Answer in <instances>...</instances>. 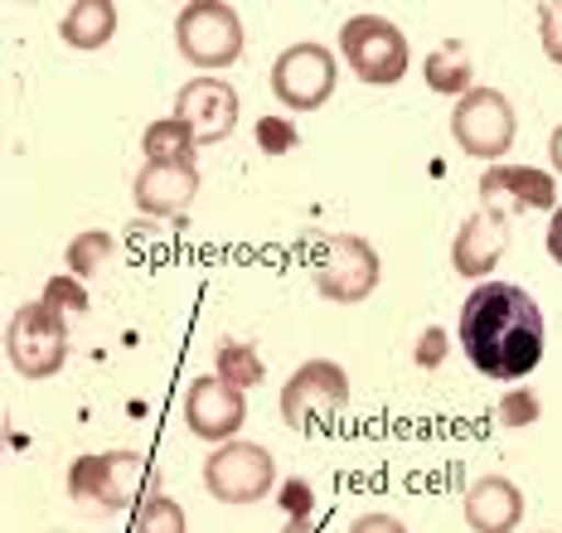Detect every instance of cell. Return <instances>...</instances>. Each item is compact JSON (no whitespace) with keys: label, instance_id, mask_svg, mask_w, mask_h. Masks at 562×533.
<instances>
[{"label":"cell","instance_id":"6da1fadb","mask_svg":"<svg viewBox=\"0 0 562 533\" xmlns=\"http://www.w3.org/2000/svg\"><path fill=\"white\" fill-rule=\"evenodd\" d=\"M456 340L485 378L514 384V378H529L543 359V310L524 286L480 282L461 306Z\"/></svg>","mask_w":562,"mask_h":533},{"label":"cell","instance_id":"7a4b0ae2","mask_svg":"<svg viewBox=\"0 0 562 533\" xmlns=\"http://www.w3.org/2000/svg\"><path fill=\"white\" fill-rule=\"evenodd\" d=\"M156 485V466L140 451H102L78 456L68 470V495L98 509H136L140 495Z\"/></svg>","mask_w":562,"mask_h":533},{"label":"cell","instance_id":"3957f363","mask_svg":"<svg viewBox=\"0 0 562 533\" xmlns=\"http://www.w3.org/2000/svg\"><path fill=\"white\" fill-rule=\"evenodd\" d=\"M5 354L20 368V378H54L68 364V320L44 300H30L10 316Z\"/></svg>","mask_w":562,"mask_h":533},{"label":"cell","instance_id":"277c9868","mask_svg":"<svg viewBox=\"0 0 562 533\" xmlns=\"http://www.w3.org/2000/svg\"><path fill=\"white\" fill-rule=\"evenodd\" d=\"M339 54H345V64L355 68V78H364V83H379L389 88L397 78L407 73V34L389 25L383 15H355L345 20V30H339Z\"/></svg>","mask_w":562,"mask_h":533},{"label":"cell","instance_id":"5b68a950","mask_svg":"<svg viewBox=\"0 0 562 533\" xmlns=\"http://www.w3.org/2000/svg\"><path fill=\"white\" fill-rule=\"evenodd\" d=\"M379 276H383V262H379V252H373V242L355 238V234L325 238L321 258H315V292L325 300H339V306L369 300Z\"/></svg>","mask_w":562,"mask_h":533},{"label":"cell","instance_id":"8992f818","mask_svg":"<svg viewBox=\"0 0 562 533\" xmlns=\"http://www.w3.org/2000/svg\"><path fill=\"white\" fill-rule=\"evenodd\" d=\"M175 44L194 68H228L243 54V25L233 15V5L199 0V5H184L180 20H175Z\"/></svg>","mask_w":562,"mask_h":533},{"label":"cell","instance_id":"52a82bcc","mask_svg":"<svg viewBox=\"0 0 562 533\" xmlns=\"http://www.w3.org/2000/svg\"><path fill=\"white\" fill-rule=\"evenodd\" d=\"M514 132H519V117H514L505 92L495 88H471L461 98V107L451 112L456 146L475 160H499L514 146Z\"/></svg>","mask_w":562,"mask_h":533},{"label":"cell","instance_id":"ba28073f","mask_svg":"<svg viewBox=\"0 0 562 533\" xmlns=\"http://www.w3.org/2000/svg\"><path fill=\"white\" fill-rule=\"evenodd\" d=\"M335 83H339V64L325 44H291L272 64V92L281 107H291V112L325 107Z\"/></svg>","mask_w":562,"mask_h":533},{"label":"cell","instance_id":"9c48e42d","mask_svg":"<svg viewBox=\"0 0 562 533\" xmlns=\"http://www.w3.org/2000/svg\"><path fill=\"white\" fill-rule=\"evenodd\" d=\"M277 480V461L267 446L257 442H224L214 456L204 461V485L214 500L224 504H252L272 490Z\"/></svg>","mask_w":562,"mask_h":533},{"label":"cell","instance_id":"30bf717a","mask_svg":"<svg viewBox=\"0 0 562 533\" xmlns=\"http://www.w3.org/2000/svg\"><path fill=\"white\" fill-rule=\"evenodd\" d=\"M349 402V374L330 359H306L281 388V422L306 432L321 417H335Z\"/></svg>","mask_w":562,"mask_h":533},{"label":"cell","instance_id":"8fae6325","mask_svg":"<svg viewBox=\"0 0 562 533\" xmlns=\"http://www.w3.org/2000/svg\"><path fill=\"white\" fill-rule=\"evenodd\" d=\"M480 204L495 218H514V214H538V208L558 204V184L553 175L533 166H495L480 180Z\"/></svg>","mask_w":562,"mask_h":533},{"label":"cell","instance_id":"7c38bea8","mask_svg":"<svg viewBox=\"0 0 562 533\" xmlns=\"http://www.w3.org/2000/svg\"><path fill=\"white\" fill-rule=\"evenodd\" d=\"M243 417H248L243 388H233L228 378H218V374L194 378L190 393H184V422H190V432L204 436V442H233Z\"/></svg>","mask_w":562,"mask_h":533},{"label":"cell","instance_id":"4fadbf2b","mask_svg":"<svg viewBox=\"0 0 562 533\" xmlns=\"http://www.w3.org/2000/svg\"><path fill=\"white\" fill-rule=\"evenodd\" d=\"M175 117L190 126L199 146H214L233 136V126H238V92L224 78H194L175 98Z\"/></svg>","mask_w":562,"mask_h":533},{"label":"cell","instance_id":"5bb4252c","mask_svg":"<svg viewBox=\"0 0 562 533\" xmlns=\"http://www.w3.org/2000/svg\"><path fill=\"white\" fill-rule=\"evenodd\" d=\"M199 194V170L194 160H146V170L132 184V200L146 214H184Z\"/></svg>","mask_w":562,"mask_h":533},{"label":"cell","instance_id":"9a60e30c","mask_svg":"<svg viewBox=\"0 0 562 533\" xmlns=\"http://www.w3.org/2000/svg\"><path fill=\"white\" fill-rule=\"evenodd\" d=\"M524 519V495L505 475H485L465 490V524L475 533H514Z\"/></svg>","mask_w":562,"mask_h":533},{"label":"cell","instance_id":"2e32d148","mask_svg":"<svg viewBox=\"0 0 562 533\" xmlns=\"http://www.w3.org/2000/svg\"><path fill=\"white\" fill-rule=\"evenodd\" d=\"M505 242H509V228L505 218L495 214H471L461 224V234L451 242V266L461 276H485L490 266L505 258Z\"/></svg>","mask_w":562,"mask_h":533},{"label":"cell","instance_id":"e0dca14e","mask_svg":"<svg viewBox=\"0 0 562 533\" xmlns=\"http://www.w3.org/2000/svg\"><path fill=\"white\" fill-rule=\"evenodd\" d=\"M58 34H64V44H74V49H102L116 34L112 0H78V5L58 20Z\"/></svg>","mask_w":562,"mask_h":533},{"label":"cell","instance_id":"ac0fdd59","mask_svg":"<svg viewBox=\"0 0 562 533\" xmlns=\"http://www.w3.org/2000/svg\"><path fill=\"white\" fill-rule=\"evenodd\" d=\"M471 78H475V68H471V54H465V44L461 39H447L441 49H431V59H427V88L431 92H447V98H456V92H471Z\"/></svg>","mask_w":562,"mask_h":533},{"label":"cell","instance_id":"d6986e66","mask_svg":"<svg viewBox=\"0 0 562 533\" xmlns=\"http://www.w3.org/2000/svg\"><path fill=\"white\" fill-rule=\"evenodd\" d=\"M194 146H199L194 132L180 117L150 122L146 136H140V150H146V160H194Z\"/></svg>","mask_w":562,"mask_h":533},{"label":"cell","instance_id":"ffe728a7","mask_svg":"<svg viewBox=\"0 0 562 533\" xmlns=\"http://www.w3.org/2000/svg\"><path fill=\"white\" fill-rule=\"evenodd\" d=\"M218 378H228L233 388H257L267 378L262 354H257L248 340H224L218 344Z\"/></svg>","mask_w":562,"mask_h":533},{"label":"cell","instance_id":"44dd1931","mask_svg":"<svg viewBox=\"0 0 562 533\" xmlns=\"http://www.w3.org/2000/svg\"><path fill=\"white\" fill-rule=\"evenodd\" d=\"M108 262H112V234H102V228L78 234L68 242V272H74L78 282H83V276H98Z\"/></svg>","mask_w":562,"mask_h":533},{"label":"cell","instance_id":"7402d4cb","mask_svg":"<svg viewBox=\"0 0 562 533\" xmlns=\"http://www.w3.org/2000/svg\"><path fill=\"white\" fill-rule=\"evenodd\" d=\"M44 306L58 310L64 320H78V316H88V292H83V282L78 276H54L49 286H44Z\"/></svg>","mask_w":562,"mask_h":533},{"label":"cell","instance_id":"603a6c76","mask_svg":"<svg viewBox=\"0 0 562 533\" xmlns=\"http://www.w3.org/2000/svg\"><path fill=\"white\" fill-rule=\"evenodd\" d=\"M136 533H184V509L166 495H150L136 514Z\"/></svg>","mask_w":562,"mask_h":533},{"label":"cell","instance_id":"cb8c5ba5","mask_svg":"<svg viewBox=\"0 0 562 533\" xmlns=\"http://www.w3.org/2000/svg\"><path fill=\"white\" fill-rule=\"evenodd\" d=\"M538 412H543V402H538L533 388H509L505 398H499V422L505 427H529V422H538Z\"/></svg>","mask_w":562,"mask_h":533},{"label":"cell","instance_id":"d4e9b609","mask_svg":"<svg viewBox=\"0 0 562 533\" xmlns=\"http://www.w3.org/2000/svg\"><path fill=\"white\" fill-rule=\"evenodd\" d=\"M257 146H262L267 156H286V150L301 146V136H296V126H291L286 117H262L257 122Z\"/></svg>","mask_w":562,"mask_h":533},{"label":"cell","instance_id":"484cf974","mask_svg":"<svg viewBox=\"0 0 562 533\" xmlns=\"http://www.w3.org/2000/svg\"><path fill=\"white\" fill-rule=\"evenodd\" d=\"M538 34H543V54L562 68V5H538Z\"/></svg>","mask_w":562,"mask_h":533},{"label":"cell","instance_id":"4316f807","mask_svg":"<svg viewBox=\"0 0 562 533\" xmlns=\"http://www.w3.org/2000/svg\"><path fill=\"white\" fill-rule=\"evenodd\" d=\"M281 509H286L291 524H311V509H315V495L306 480H286V490H281Z\"/></svg>","mask_w":562,"mask_h":533},{"label":"cell","instance_id":"83f0119b","mask_svg":"<svg viewBox=\"0 0 562 533\" xmlns=\"http://www.w3.org/2000/svg\"><path fill=\"white\" fill-rule=\"evenodd\" d=\"M441 354H447V330H422V344H417V364L422 368H437L441 364Z\"/></svg>","mask_w":562,"mask_h":533},{"label":"cell","instance_id":"f1b7e54d","mask_svg":"<svg viewBox=\"0 0 562 533\" xmlns=\"http://www.w3.org/2000/svg\"><path fill=\"white\" fill-rule=\"evenodd\" d=\"M349 533H407V524L403 519H393V514H364V519L349 524Z\"/></svg>","mask_w":562,"mask_h":533},{"label":"cell","instance_id":"f546056e","mask_svg":"<svg viewBox=\"0 0 562 533\" xmlns=\"http://www.w3.org/2000/svg\"><path fill=\"white\" fill-rule=\"evenodd\" d=\"M548 258L562 266V208L553 214V224H548Z\"/></svg>","mask_w":562,"mask_h":533},{"label":"cell","instance_id":"4dcf8cb0","mask_svg":"<svg viewBox=\"0 0 562 533\" xmlns=\"http://www.w3.org/2000/svg\"><path fill=\"white\" fill-rule=\"evenodd\" d=\"M548 156H553V166H558V175H562V126L553 132V141H548Z\"/></svg>","mask_w":562,"mask_h":533},{"label":"cell","instance_id":"1f68e13d","mask_svg":"<svg viewBox=\"0 0 562 533\" xmlns=\"http://www.w3.org/2000/svg\"><path fill=\"white\" fill-rule=\"evenodd\" d=\"M286 533H315L311 524H286Z\"/></svg>","mask_w":562,"mask_h":533}]
</instances>
